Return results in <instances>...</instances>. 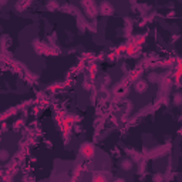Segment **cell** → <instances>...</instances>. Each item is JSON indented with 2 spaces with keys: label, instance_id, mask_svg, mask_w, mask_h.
<instances>
[{
  "label": "cell",
  "instance_id": "cell-7",
  "mask_svg": "<svg viewBox=\"0 0 182 182\" xmlns=\"http://www.w3.org/2000/svg\"><path fill=\"white\" fill-rule=\"evenodd\" d=\"M57 7H58V3H57L56 0H51V1H48V3H47V9H48L50 11H54Z\"/></svg>",
  "mask_w": 182,
  "mask_h": 182
},
{
  "label": "cell",
  "instance_id": "cell-6",
  "mask_svg": "<svg viewBox=\"0 0 182 182\" xmlns=\"http://www.w3.org/2000/svg\"><path fill=\"white\" fill-rule=\"evenodd\" d=\"M174 104L175 105H181L182 104V93H175V96H174Z\"/></svg>",
  "mask_w": 182,
  "mask_h": 182
},
{
  "label": "cell",
  "instance_id": "cell-1",
  "mask_svg": "<svg viewBox=\"0 0 182 182\" xmlns=\"http://www.w3.org/2000/svg\"><path fill=\"white\" fill-rule=\"evenodd\" d=\"M134 87H135V91H138V93H144V91H147L148 81H147V80H138Z\"/></svg>",
  "mask_w": 182,
  "mask_h": 182
},
{
  "label": "cell",
  "instance_id": "cell-9",
  "mask_svg": "<svg viewBox=\"0 0 182 182\" xmlns=\"http://www.w3.org/2000/svg\"><path fill=\"white\" fill-rule=\"evenodd\" d=\"M9 0H1V6H6V3H7Z\"/></svg>",
  "mask_w": 182,
  "mask_h": 182
},
{
  "label": "cell",
  "instance_id": "cell-4",
  "mask_svg": "<svg viewBox=\"0 0 182 182\" xmlns=\"http://www.w3.org/2000/svg\"><path fill=\"white\" fill-rule=\"evenodd\" d=\"M147 81L148 83H160L161 81V75L158 73H150V74L147 75Z\"/></svg>",
  "mask_w": 182,
  "mask_h": 182
},
{
  "label": "cell",
  "instance_id": "cell-3",
  "mask_svg": "<svg viewBox=\"0 0 182 182\" xmlns=\"http://www.w3.org/2000/svg\"><path fill=\"white\" fill-rule=\"evenodd\" d=\"M121 169H124V171H131L132 169V167H134V164H132V161L128 160V158H125V160L121 161Z\"/></svg>",
  "mask_w": 182,
  "mask_h": 182
},
{
  "label": "cell",
  "instance_id": "cell-5",
  "mask_svg": "<svg viewBox=\"0 0 182 182\" xmlns=\"http://www.w3.org/2000/svg\"><path fill=\"white\" fill-rule=\"evenodd\" d=\"M9 157H10V154H9V151L6 150V148H3V150L0 151V161L1 162H6V161L9 160Z\"/></svg>",
  "mask_w": 182,
  "mask_h": 182
},
{
  "label": "cell",
  "instance_id": "cell-8",
  "mask_svg": "<svg viewBox=\"0 0 182 182\" xmlns=\"http://www.w3.org/2000/svg\"><path fill=\"white\" fill-rule=\"evenodd\" d=\"M164 179V176L160 175V174H157V175H154V181H162Z\"/></svg>",
  "mask_w": 182,
  "mask_h": 182
},
{
  "label": "cell",
  "instance_id": "cell-2",
  "mask_svg": "<svg viewBox=\"0 0 182 182\" xmlns=\"http://www.w3.org/2000/svg\"><path fill=\"white\" fill-rule=\"evenodd\" d=\"M100 10H101V14H111L114 9H112V6L107 3V1H103L101 3V6H100Z\"/></svg>",
  "mask_w": 182,
  "mask_h": 182
}]
</instances>
